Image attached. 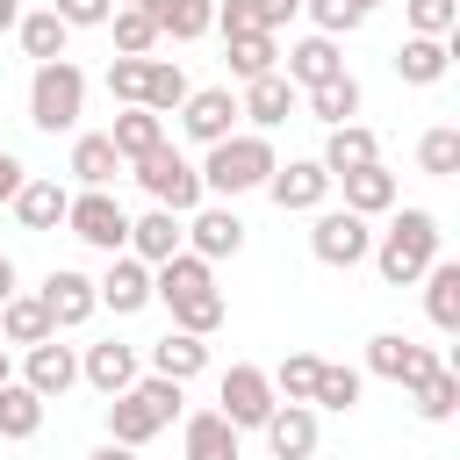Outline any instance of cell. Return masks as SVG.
<instances>
[{"label": "cell", "mask_w": 460, "mask_h": 460, "mask_svg": "<svg viewBox=\"0 0 460 460\" xmlns=\"http://www.w3.org/2000/svg\"><path fill=\"white\" fill-rule=\"evenodd\" d=\"M172 417H180V381H165V374H137L122 395H108V438L115 446H151Z\"/></svg>", "instance_id": "1"}, {"label": "cell", "mask_w": 460, "mask_h": 460, "mask_svg": "<svg viewBox=\"0 0 460 460\" xmlns=\"http://www.w3.org/2000/svg\"><path fill=\"white\" fill-rule=\"evenodd\" d=\"M273 165H280V158H273V144L252 129V137H223V144H208V158H201L194 172H201V194L237 201V194L266 187V172H273Z\"/></svg>", "instance_id": "2"}, {"label": "cell", "mask_w": 460, "mask_h": 460, "mask_svg": "<svg viewBox=\"0 0 460 460\" xmlns=\"http://www.w3.org/2000/svg\"><path fill=\"white\" fill-rule=\"evenodd\" d=\"M367 259L381 266V280H388V288L424 280V266L438 259V216H431V208H402V216L381 230V244H374Z\"/></svg>", "instance_id": "3"}, {"label": "cell", "mask_w": 460, "mask_h": 460, "mask_svg": "<svg viewBox=\"0 0 460 460\" xmlns=\"http://www.w3.org/2000/svg\"><path fill=\"white\" fill-rule=\"evenodd\" d=\"M79 115H86V72L72 58L36 65V79H29V122L43 137H58V129H79Z\"/></svg>", "instance_id": "4"}, {"label": "cell", "mask_w": 460, "mask_h": 460, "mask_svg": "<svg viewBox=\"0 0 460 460\" xmlns=\"http://www.w3.org/2000/svg\"><path fill=\"white\" fill-rule=\"evenodd\" d=\"M65 230L79 237V244H93V252H129V216H122V201L108 194V187H79L72 201H65Z\"/></svg>", "instance_id": "5"}, {"label": "cell", "mask_w": 460, "mask_h": 460, "mask_svg": "<svg viewBox=\"0 0 460 460\" xmlns=\"http://www.w3.org/2000/svg\"><path fill=\"white\" fill-rule=\"evenodd\" d=\"M137 180H144V194L158 201V208H172V216H194L201 208V172L172 151V144H158V151H144L137 165H129Z\"/></svg>", "instance_id": "6"}, {"label": "cell", "mask_w": 460, "mask_h": 460, "mask_svg": "<svg viewBox=\"0 0 460 460\" xmlns=\"http://www.w3.org/2000/svg\"><path fill=\"white\" fill-rule=\"evenodd\" d=\"M216 395H223V410H216V417H223L230 431H259V424L273 417V402H280V395H273V374H266V367H244V359L223 374V388H216Z\"/></svg>", "instance_id": "7"}, {"label": "cell", "mask_w": 460, "mask_h": 460, "mask_svg": "<svg viewBox=\"0 0 460 460\" xmlns=\"http://www.w3.org/2000/svg\"><path fill=\"white\" fill-rule=\"evenodd\" d=\"M431 367H446L431 345H417V338H402V331H374L367 338V374L374 381H395V388H417Z\"/></svg>", "instance_id": "8"}, {"label": "cell", "mask_w": 460, "mask_h": 460, "mask_svg": "<svg viewBox=\"0 0 460 460\" xmlns=\"http://www.w3.org/2000/svg\"><path fill=\"white\" fill-rule=\"evenodd\" d=\"M309 252H316L323 266H359V259L374 252V230H367V216H352V208H323L316 230H309Z\"/></svg>", "instance_id": "9"}, {"label": "cell", "mask_w": 460, "mask_h": 460, "mask_svg": "<svg viewBox=\"0 0 460 460\" xmlns=\"http://www.w3.org/2000/svg\"><path fill=\"white\" fill-rule=\"evenodd\" d=\"M266 194H273V208H280V216H309V208H323L331 172H323L316 158H288V165H273V172H266Z\"/></svg>", "instance_id": "10"}, {"label": "cell", "mask_w": 460, "mask_h": 460, "mask_svg": "<svg viewBox=\"0 0 460 460\" xmlns=\"http://www.w3.org/2000/svg\"><path fill=\"white\" fill-rule=\"evenodd\" d=\"M180 129H187L194 144L237 137V93H230V86H194V93L180 101Z\"/></svg>", "instance_id": "11"}, {"label": "cell", "mask_w": 460, "mask_h": 460, "mask_svg": "<svg viewBox=\"0 0 460 460\" xmlns=\"http://www.w3.org/2000/svg\"><path fill=\"white\" fill-rule=\"evenodd\" d=\"M43 309H50V331H79L93 309H101V295H93V280L79 273V266H58L50 280H43V295H36Z\"/></svg>", "instance_id": "12"}, {"label": "cell", "mask_w": 460, "mask_h": 460, "mask_svg": "<svg viewBox=\"0 0 460 460\" xmlns=\"http://www.w3.org/2000/svg\"><path fill=\"white\" fill-rule=\"evenodd\" d=\"M187 252L208 259V266H216V259H237V252H244L237 208H223V201H216V208H194V216H187Z\"/></svg>", "instance_id": "13"}, {"label": "cell", "mask_w": 460, "mask_h": 460, "mask_svg": "<svg viewBox=\"0 0 460 460\" xmlns=\"http://www.w3.org/2000/svg\"><path fill=\"white\" fill-rule=\"evenodd\" d=\"M72 381H79V352H72V345L43 338V345H29V352H22V388H36L43 402H58Z\"/></svg>", "instance_id": "14"}, {"label": "cell", "mask_w": 460, "mask_h": 460, "mask_svg": "<svg viewBox=\"0 0 460 460\" xmlns=\"http://www.w3.org/2000/svg\"><path fill=\"white\" fill-rule=\"evenodd\" d=\"M93 295H101V309H115V316H137V309L151 302V266H144V259H129V252H115V259H108V273L93 280Z\"/></svg>", "instance_id": "15"}, {"label": "cell", "mask_w": 460, "mask_h": 460, "mask_svg": "<svg viewBox=\"0 0 460 460\" xmlns=\"http://www.w3.org/2000/svg\"><path fill=\"white\" fill-rule=\"evenodd\" d=\"M172 252H187V216H172V208H151V216H137V223H129V259H144V266H165Z\"/></svg>", "instance_id": "16"}, {"label": "cell", "mask_w": 460, "mask_h": 460, "mask_svg": "<svg viewBox=\"0 0 460 460\" xmlns=\"http://www.w3.org/2000/svg\"><path fill=\"white\" fill-rule=\"evenodd\" d=\"M79 381H86V388H101V395H122V388L137 381V345H122V338L86 345V352H79Z\"/></svg>", "instance_id": "17"}, {"label": "cell", "mask_w": 460, "mask_h": 460, "mask_svg": "<svg viewBox=\"0 0 460 460\" xmlns=\"http://www.w3.org/2000/svg\"><path fill=\"white\" fill-rule=\"evenodd\" d=\"M259 431H266L273 460H309V453H316V410H309V402H273V417H266Z\"/></svg>", "instance_id": "18"}, {"label": "cell", "mask_w": 460, "mask_h": 460, "mask_svg": "<svg viewBox=\"0 0 460 460\" xmlns=\"http://www.w3.org/2000/svg\"><path fill=\"white\" fill-rule=\"evenodd\" d=\"M338 72H345L338 43H331V36H302V43L288 50V72H280V79H288L295 93H309V86H331Z\"/></svg>", "instance_id": "19"}, {"label": "cell", "mask_w": 460, "mask_h": 460, "mask_svg": "<svg viewBox=\"0 0 460 460\" xmlns=\"http://www.w3.org/2000/svg\"><path fill=\"white\" fill-rule=\"evenodd\" d=\"M331 180H345V172H359V165H381V137L367 129V122H345V129H331L323 137V158H316Z\"/></svg>", "instance_id": "20"}, {"label": "cell", "mask_w": 460, "mask_h": 460, "mask_svg": "<svg viewBox=\"0 0 460 460\" xmlns=\"http://www.w3.org/2000/svg\"><path fill=\"white\" fill-rule=\"evenodd\" d=\"M180 453L187 460H244V431H230L216 410H194L180 431Z\"/></svg>", "instance_id": "21"}, {"label": "cell", "mask_w": 460, "mask_h": 460, "mask_svg": "<svg viewBox=\"0 0 460 460\" xmlns=\"http://www.w3.org/2000/svg\"><path fill=\"white\" fill-rule=\"evenodd\" d=\"M295 101H302V93H295L280 72H266V79H252V86L237 93V115H252L259 129H280V122L295 115Z\"/></svg>", "instance_id": "22"}, {"label": "cell", "mask_w": 460, "mask_h": 460, "mask_svg": "<svg viewBox=\"0 0 460 460\" xmlns=\"http://www.w3.org/2000/svg\"><path fill=\"white\" fill-rule=\"evenodd\" d=\"M424 316H431V331H460V266L453 259H431L424 266Z\"/></svg>", "instance_id": "23"}, {"label": "cell", "mask_w": 460, "mask_h": 460, "mask_svg": "<svg viewBox=\"0 0 460 460\" xmlns=\"http://www.w3.org/2000/svg\"><path fill=\"white\" fill-rule=\"evenodd\" d=\"M208 367V338H194V331H165L158 345H151V374H165V381H194Z\"/></svg>", "instance_id": "24"}, {"label": "cell", "mask_w": 460, "mask_h": 460, "mask_svg": "<svg viewBox=\"0 0 460 460\" xmlns=\"http://www.w3.org/2000/svg\"><path fill=\"white\" fill-rule=\"evenodd\" d=\"M144 7H151L158 36H172V43H201L216 29V0H144Z\"/></svg>", "instance_id": "25"}, {"label": "cell", "mask_w": 460, "mask_h": 460, "mask_svg": "<svg viewBox=\"0 0 460 460\" xmlns=\"http://www.w3.org/2000/svg\"><path fill=\"white\" fill-rule=\"evenodd\" d=\"M446 65H453V50L438 36H402V50H395V79L402 86H438Z\"/></svg>", "instance_id": "26"}, {"label": "cell", "mask_w": 460, "mask_h": 460, "mask_svg": "<svg viewBox=\"0 0 460 460\" xmlns=\"http://www.w3.org/2000/svg\"><path fill=\"white\" fill-rule=\"evenodd\" d=\"M338 187H345V208L367 216V223L395 208V172H388V165H359V172H345Z\"/></svg>", "instance_id": "27"}, {"label": "cell", "mask_w": 460, "mask_h": 460, "mask_svg": "<svg viewBox=\"0 0 460 460\" xmlns=\"http://www.w3.org/2000/svg\"><path fill=\"white\" fill-rule=\"evenodd\" d=\"M43 338H58V331H50V309H43L36 295H7V302H0V345H22V352H29V345H43Z\"/></svg>", "instance_id": "28"}, {"label": "cell", "mask_w": 460, "mask_h": 460, "mask_svg": "<svg viewBox=\"0 0 460 460\" xmlns=\"http://www.w3.org/2000/svg\"><path fill=\"white\" fill-rule=\"evenodd\" d=\"M108 144L122 151V165H137L144 151H158V144H165V115H151V108H122V115H115V129H108Z\"/></svg>", "instance_id": "29"}, {"label": "cell", "mask_w": 460, "mask_h": 460, "mask_svg": "<svg viewBox=\"0 0 460 460\" xmlns=\"http://www.w3.org/2000/svg\"><path fill=\"white\" fill-rule=\"evenodd\" d=\"M43 410H50V402H43L36 388L0 381V438H14V446H22V438H36V431H43Z\"/></svg>", "instance_id": "30"}, {"label": "cell", "mask_w": 460, "mask_h": 460, "mask_svg": "<svg viewBox=\"0 0 460 460\" xmlns=\"http://www.w3.org/2000/svg\"><path fill=\"white\" fill-rule=\"evenodd\" d=\"M115 172H122V151L108 144V129H86V137L72 144V180H79V187H108Z\"/></svg>", "instance_id": "31"}, {"label": "cell", "mask_w": 460, "mask_h": 460, "mask_svg": "<svg viewBox=\"0 0 460 460\" xmlns=\"http://www.w3.org/2000/svg\"><path fill=\"white\" fill-rule=\"evenodd\" d=\"M65 187L58 180H22V194H14V216H22V230H58L65 223Z\"/></svg>", "instance_id": "32"}, {"label": "cell", "mask_w": 460, "mask_h": 460, "mask_svg": "<svg viewBox=\"0 0 460 460\" xmlns=\"http://www.w3.org/2000/svg\"><path fill=\"white\" fill-rule=\"evenodd\" d=\"M187 93H194L187 72H180L172 58H151V65H144V101H137V108H151V115H180Z\"/></svg>", "instance_id": "33"}, {"label": "cell", "mask_w": 460, "mask_h": 460, "mask_svg": "<svg viewBox=\"0 0 460 460\" xmlns=\"http://www.w3.org/2000/svg\"><path fill=\"white\" fill-rule=\"evenodd\" d=\"M14 36H22V50H29L36 65H58V58H65V36H72V29H65V22L50 14V7H36V14H22V22H14Z\"/></svg>", "instance_id": "34"}, {"label": "cell", "mask_w": 460, "mask_h": 460, "mask_svg": "<svg viewBox=\"0 0 460 460\" xmlns=\"http://www.w3.org/2000/svg\"><path fill=\"white\" fill-rule=\"evenodd\" d=\"M223 58H230V72L252 86V79H266L273 72V58H280V43L266 36V29H252V36H223Z\"/></svg>", "instance_id": "35"}, {"label": "cell", "mask_w": 460, "mask_h": 460, "mask_svg": "<svg viewBox=\"0 0 460 460\" xmlns=\"http://www.w3.org/2000/svg\"><path fill=\"white\" fill-rule=\"evenodd\" d=\"M309 115H316L323 129H345V122L359 115V79H352V72H338L331 86H309Z\"/></svg>", "instance_id": "36"}, {"label": "cell", "mask_w": 460, "mask_h": 460, "mask_svg": "<svg viewBox=\"0 0 460 460\" xmlns=\"http://www.w3.org/2000/svg\"><path fill=\"white\" fill-rule=\"evenodd\" d=\"M410 395H417V417H424V424H446V417L460 410V374H453V367H431Z\"/></svg>", "instance_id": "37"}, {"label": "cell", "mask_w": 460, "mask_h": 460, "mask_svg": "<svg viewBox=\"0 0 460 460\" xmlns=\"http://www.w3.org/2000/svg\"><path fill=\"white\" fill-rule=\"evenodd\" d=\"M108 22H115V50H122V58H151V50L165 43L158 22H151V7H115Z\"/></svg>", "instance_id": "38"}, {"label": "cell", "mask_w": 460, "mask_h": 460, "mask_svg": "<svg viewBox=\"0 0 460 460\" xmlns=\"http://www.w3.org/2000/svg\"><path fill=\"white\" fill-rule=\"evenodd\" d=\"M417 165H424L431 180H453V172H460V129H453V122L424 129V137H417Z\"/></svg>", "instance_id": "39"}, {"label": "cell", "mask_w": 460, "mask_h": 460, "mask_svg": "<svg viewBox=\"0 0 460 460\" xmlns=\"http://www.w3.org/2000/svg\"><path fill=\"white\" fill-rule=\"evenodd\" d=\"M316 367H323L316 352H288L280 374H273V395H280V402H309V395H316Z\"/></svg>", "instance_id": "40"}, {"label": "cell", "mask_w": 460, "mask_h": 460, "mask_svg": "<svg viewBox=\"0 0 460 460\" xmlns=\"http://www.w3.org/2000/svg\"><path fill=\"white\" fill-rule=\"evenodd\" d=\"M359 381H367L359 367H331V359H323V367H316V395H309V402H323V410H352V402H359Z\"/></svg>", "instance_id": "41"}, {"label": "cell", "mask_w": 460, "mask_h": 460, "mask_svg": "<svg viewBox=\"0 0 460 460\" xmlns=\"http://www.w3.org/2000/svg\"><path fill=\"white\" fill-rule=\"evenodd\" d=\"M402 14H410V36H453L460 29V0H402Z\"/></svg>", "instance_id": "42"}, {"label": "cell", "mask_w": 460, "mask_h": 460, "mask_svg": "<svg viewBox=\"0 0 460 460\" xmlns=\"http://www.w3.org/2000/svg\"><path fill=\"white\" fill-rule=\"evenodd\" d=\"M302 7H309V22H316V36H331V43H338L345 29H359V22H367V14L352 7V0H302Z\"/></svg>", "instance_id": "43"}, {"label": "cell", "mask_w": 460, "mask_h": 460, "mask_svg": "<svg viewBox=\"0 0 460 460\" xmlns=\"http://www.w3.org/2000/svg\"><path fill=\"white\" fill-rule=\"evenodd\" d=\"M144 65H151V58H115V65H108V93H115L122 108L144 101Z\"/></svg>", "instance_id": "44"}, {"label": "cell", "mask_w": 460, "mask_h": 460, "mask_svg": "<svg viewBox=\"0 0 460 460\" xmlns=\"http://www.w3.org/2000/svg\"><path fill=\"white\" fill-rule=\"evenodd\" d=\"M50 14H58L65 29H101V22L115 14V0H50Z\"/></svg>", "instance_id": "45"}, {"label": "cell", "mask_w": 460, "mask_h": 460, "mask_svg": "<svg viewBox=\"0 0 460 460\" xmlns=\"http://www.w3.org/2000/svg\"><path fill=\"white\" fill-rule=\"evenodd\" d=\"M216 29H223V36H252V29H266V22H259L252 0H223V7H216ZM266 36H273V29H266Z\"/></svg>", "instance_id": "46"}, {"label": "cell", "mask_w": 460, "mask_h": 460, "mask_svg": "<svg viewBox=\"0 0 460 460\" xmlns=\"http://www.w3.org/2000/svg\"><path fill=\"white\" fill-rule=\"evenodd\" d=\"M22 180H29V165H22L14 151H0V201H14V194H22Z\"/></svg>", "instance_id": "47"}, {"label": "cell", "mask_w": 460, "mask_h": 460, "mask_svg": "<svg viewBox=\"0 0 460 460\" xmlns=\"http://www.w3.org/2000/svg\"><path fill=\"white\" fill-rule=\"evenodd\" d=\"M252 7H259V22H266V29H280V22H288L302 0H252Z\"/></svg>", "instance_id": "48"}, {"label": "cell", "mask_w": 460, "mask_h": 460, "mask_svg": "<svg viewBox=\"0 0 460 460\" xmlns=\"http://www.w3.org/2000/svg\"><path fill=\"white\" fill-rule=\"evenodd\" d=\"M86 460H137V446H115V438H101V446H93Z\"/></svg>", "instance_id": "49"}, {"label": "cell", "mask_w": 460, "mask_h": 460, "mask_svg": "<svg viewBox=\"0 0 460 460\" xmlns=\"http://www.w3.org/2000/svg\"><path fill=\"white\" fill-rule=\"evenodd\" d=\"M7 295H14V259L0 252V302H7Z\"/></svg>", "instance_id": "50"}, {"label": "cell", "mask_w": 460, "mask_h": 460, "mask_svg": "<svg viewBox=\"0 0 460 460\" xmlns=\"http://www.w3.org/2000/svg\"><path fill=\"white\" fill-rule=\"evenodd\" d=\"M22 22V0H0V29H14Z\"/></svg>", "instance_id": "51"}, {"label": "cell", "mask_w": 460, "mask_h": 460, "mask_svg": "<svg viewBox=\"0 0 460 460\" xmlns=\"http://www.w3.org/2000/svg\"><path fill=\"white\" fill-rule=\"evenodd\" d=\"M0 381H14V367H7V345H0Z\"/></svg>", "instance_id": "52"}, {"label": "cell", "mask_w": 460, "mask_h": 460, "mask_svg": "<svg viewBox=\"0 0 460 460\" xmlns=\"http://www.w3.org/2000/svg\"><path fill=\"white\" fill-rule=\"evenodd\" d=\"M115 7H144V0H115Z\"/></svg>", "instance_id": "53"}]
</instances>
